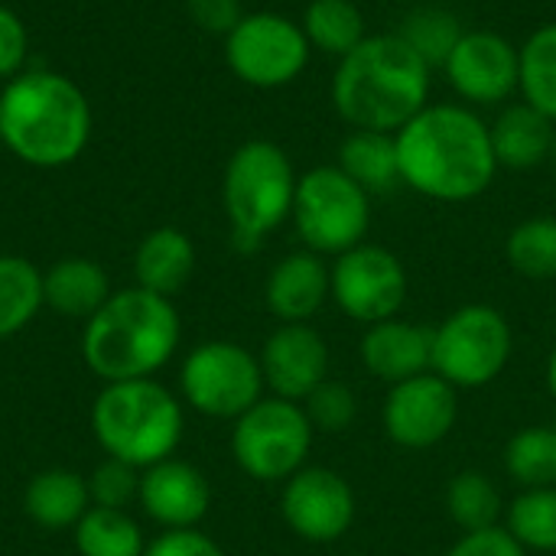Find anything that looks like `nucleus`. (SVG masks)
Here are the masks:
<instances>
[{
	"label": "nucleus",
	"mask_w": 556,
	"mask_h": 556,
	"mask_svg": "<svg viewBox=\"0 0 556 556\" xmlns=\"http://www.w3.org/2000/svg\"><path fill=\"white\" fill-rule=\"evenodd\" d=\"M303 33L326 55H349L365 39V16L355 0H313L303 13Z\"/></svg>",
	"instance_id": "obj_28"
},
{
	"label": "nucleus",
	"mask_w": 556,
	"mask_h": 556,
	"mask_svg": "<svg viewBox=\"0 0 556 556\" xmlns=\"http://www.w3.org/2000/svg\"><path fill=\"white\" fill-rule=\"evenodd\" d=\"M489 134H492V150H495L498 166L531 169V166H541L544 160H551L556 140V121H551L534 104L521 101V104H508L495 117Z\"/></svg>",
	"instance_id": "obj_20"
},
{
	"label": "nucleus",
	"mask_w": 556,
	"mask_h": 556,
	"mask_svg": "<svg viewBox=\"0 0 556 556\" xmlns=\"http://www.w3.org/2000/svg\"><path fill=\"white\" fill-rule=\"evenodd\" d=\"M137 502L150 521L163 531H186L199 528V521L212 508V485L205 472L186 459H163L140 472Z\"/></svg>",
	"instance_id": "obj_17"
},
{
	"label": "nucleus",
	"mask_w": 556,
	"mask_h": 556,
	"mask_svg": "<svg viewBox=\"0 0 556 556\" xmlns=\"http://www.w3.org/2000/svg\"><path fill=\"white\" fill-rule=\"evenodd\" d=\"M511 355L515 332L495 306L466 303L433 329V371L456 391H476L498 381Z\"/></svg>",
	"instance_id": "obj_7"
},
{
	"label": "nucleus",
	"mask_w": 556,
	"mask_h": 556,
	"mask_svg": "<svg viewBox=\"0 0 556 556\" xmlns=\"http://www.w3.org/2000/svg\"><path fill=\"white\" fill-rule=\"evenodd\" d=\"M179 391L192 410L212 420H238L264 397L267 384L254 352L228 339H212L186 355Z\"/></svg>",
	"instance_id": "obj_10"
},
{
	"label": "nucleus",
	"mask_w": 556,
	"mask_h": 556,
	"mask_svg": "<svg viewBox=\"0 0 556 556\" xmlns=\"http://www.w3.org/2000/svg\"><path fill=\"white\" fill-rule=\"evenodd\" d=\"M329 274L336 306L362 326L394 319L407 303V270L401 257L381 244L362 241L339 254Z\"/></svg>",
	"instance_id": "obj_12"
},
{
	"label": "nucleus",
	"mask_w": 556,
	"mask_h": 556,
	"mask_svg": "<svg viewBox=\"0 0 556 556\" xmlns=\"http://www.w3.org/2000/svg\"><path fill=\"white\" fill-rule=\"evenodd\" d=\"M443 72L459 98L472 104H498L521 88V49L502 33L472 29L463 33Z\"/></svg>",
	"instance_id": "obj_15"
},
{
	"label": "nucleus",
	"mask_w": 556,
	"mask_h": 556,
	"mask_svg": "<svg viewBox=\"0 0 556 556\" xmlns=\"http://www.w3.org/2000/svg\"><path fill=\"white\" fill-rule=\"evenodd\" d=\"M42 306V270L26 257L0 254V339L23 332Z\"/></svg>",
	"instance_id": "obj_26"
},
{
	"label": "nucleus",
	"mask_w": 556,
	"mask_h": 556,
	"mask_svg": "<svg viewBox=\"0 0 556 556\" xmlns=\"http://www.w3.org/2000/svg\"><path fill=\"white\" fill-rule=\"evenodd\" d=\"M189 16L208 33L228 36L241 23V0H189Z\"/></svg>",
	"instance_id": "obj_39"
},
{
	"label": "nucleus",
	"mask_w": 556,
	"mask_h": 556,
	"mask_svg": "<svg viewBox=\"0 0 556 556\" xmlns=\"http://www.w3.org/2000/svg\"><path fill=\"white\" fill-rule=\"evenodd\" d=\"M290 218L306 251L339 257L365 241L371 228V195L339 166H316L296 179Z\"/></svg>",
	"instance_id": "obj_8"
},
{
	"label": "nucleus",
	"mask_w": 556,
	"mask_h": 556,
	"mask_svg": "<svg viewBox=\"0 0 556 556\" xmlns=\"http://www.w3.org/2000/svg\"><path fill=\"white\" fill-rule=\"evenodd\" d=\"M443 556H528V551L508 534L505 525L489 531H469L463 534Z\"/></svg>",
	"instance_id": "obj_36"
},
{
	"label": "nucleus",
	"mask_w": 556,
	"mask_h": 556,
	"mask_svg": "<svg viewBox=\"0 0 556 556\" xmlns=\"http://www.w3.org/2000/svg\"><path fill=\"white\" fill-rule=\"evenodd\" d=\"M505 469L521 489L556 485V427H525L505 446Z\"/></svg>",
	"instance_id": "obj_31"
},
{
	"label": "nucleus",
	"mask_w": 556,
	"mask_h": 556,
	"mask_svg": "<svg viewBox=\"0 0 556 556\" xmlns=\"http://www.w3.org/2000/svg\"><path fill=\"white\" fill-rule=\"evenodd\" d=\"M551 163H554V169H556V140H554V153H551Z\"/></svg>",
	"instance_id": "obj_41"
},
{
	"label": "nucleus",
	"mask_w": 556,
	"mask_h": 556,
	"mask_svg": "<svg viewBox=\"0 0 556 556\" xmlns=\"http://www.w3.org/2000/svg\"><path fill=\"white\" fill-rule=\"evenodd\" d=\"M528 104L556 121V23L531 33L521 46V88Z\"/></svg>",
	"instance_id": "obj_32"
},
{
	"label": "nucleus",
	"mask_w": 556,
	"mask_h": 556,
	"mask_svg": "<svg viewBox=\"0 0 556 556\" xmlns=\"http://www.w3.org/2000/svg\"><path fill=\"white\" fill-rule=\"evenodd\" d=\"M182 404L153 378L104 384L91 404V433L98 446L134 469L169 459L182 443Z\"/></svg>",
	"instance_id": "obj_5"
},
{
	"label": "nucleus",
	"mask_w": 556,
	"mask_h": 556,
	"mask_svg": "<svg viewBox=\"0 0 556 556\" xmlns=\"http://www.w3.org/2000/svg\"><path fill=\"white\" fill-rule=\"evenodd\" d=\"M26 46H29V36H26L23 20L10 7H0V78L20 75L26 62Z\"/></svg>",
	"instance_id": "obj_38"
},
{
	"label": "nucleus",
	"mask_w": 556,
	"mask_h": 556,
	"mask_svg": "<svg viewBox=\"0 0 556 556\" xmlns=\"http://www.w3.org/2000/svg\"><path fill=\"white\" fill-rule=\"evenodd\" d=\"M91 137L85 91L59 72H23L0 94V143L23 163L59 169L81 156Z\"/></svg>",
	"instance_id": "obj_3"
},
{
	"label": "nucleus",
	"mask_w": 556,
	"mask_h": 556,
	"mask_svg": "<svg viewBox=\"0 0 556 556\" xmlns=\"http://www.w3.org/2000/svg\"><path fill=\"white\" fill-rule=\"evenodd\" d=\"M143 556H228L208 534H202L199 528H186V531H163L160 538H153L147 544Z\"/></svg>",
	"instance_id": "obj_37"
},
{
	"label": "nucleus",
	"mask_w": 556,
	"mask_h": 556,
	"mask_svg": "<svg viewBox=\"0 0 556 556\" xmlns=\"http://www.w3.org/2000/svg\"><path fill=\"white\" fill-rule=\"evenodd\" d=\"M394 140L401 182L437 202H469L498 173L489 124L463 104H427Z\"/></svg>",
	"instance_id": "obj_1"
},
{
	"label": "nucleus",
	"mask_w": 556,
	"mask_h": 556,
	"mask_svg": "<svg viewBox=\"0 0 556 556\" xmlns=\"http://www.w3.org/2000/svg\"><path fill=\"white\" fill-rule=\"evenodd\" d=\"M349 179H355L368 195L391 192L401 182L397 140L384 130H352L339 143V163Z\"/></svg>",
	"instance_id": "obj_24"
},
{
	"label": "nucleus",
	"mask_w": 556,
	"mask_h": 556,
	"mask_svg": "<svg viewBox=\"0 0 556 556\" xmlns=\"http://www.w3.org/2000/svg\"><path fill=\"white\" fill-rule=\"evenodd\" d=\"M257 362L274 397L303 404L329 378V342L309 323H280L264 339Z\"/></svg>",
	"instance_id": "obj_16"
},
{
	"label": "nucleus",
	"mask_w": 556,
	"mask_h": 556,
	"mask_svg": "<svg viewBox=\"0 0 556 556\" xmlns=\"http://www.w3.org/2000/svg\"><path fill=\"white\" fill-rule=\"evenodd\" d=\"M362 365L378 381L401 384L417 375L433 371V329L407 323L401 316L365 326L362 345H358Z\"/></svg>",
	"instance_id": "obj_18"
},
{
	"label": "nucleus",
	"mask_w": 556,
	"mask_h": 556,
	"mask_svg": "<svg viewBox=\"0 0 556 556\" xmlns=\"http://www.w3.org/2000/svg\"><path fill=\"white\" fill-rule=\"evenodd\" d=\"M231 424V456L254 482H287L306 466L316 430L303 404L270 394Z\"/></svg>",
	"instance_id": "obj_9"
},
{
	"label": "nucleus",
	"mask_w": 556,
	"mask_h": 556,
	"mask_svg": "<svg viewBox=\"0 0 556 556\" xmlns=\"http://www.w3.org/2000/svg\"><path fill=\"white\" fill-rule=\"evenodd\" d=\"M430 65L397 36H365L339 59L332 78V104L355 130L397 134L427 108Z\"/></svg>",
	"instance_id": "obj_2"
},
{
	"label": "nucleus",
	"mask_w": 556,
	"mask_h": 556,
	"mask_svg": "<svg viewBox=\"0 0 556 556\" xmlns=\"http://www.w3.org/2000/svg\"><path fill=\"white\" fill-rule=\"evenodd\" d=\"M397 36L433 68V65H446L450 52L463 39V26L456 13L443 7H417L414 13H407Z\"/></svg>",
	"instance_id": "obj_33"
},
{
	"label": "nucleus",
	"mask_w": 556,
	"mask_h": 556,
	"mask_svg": "<svg viewBox=\"0 0 556 556\" xmlns=\"http://www.w3.org/2000/svg\"><path fill=\"white\" fill-rule=\"evenodd\" d=\"M111 296L108 274L91 257H62L42 274V300L68 319H91Z\"/></svg>",
	"instance_id": "obj_23"
},
{
	"label": "nucleus",
	"mask_w": 556,
	"mask_h": 556,
	"mask_svg": "<svg viewBox=\"0 0 556 556\" xmlns=\"http://www.w3.org/2000/svg\"><path fill=\"white\" fill-rule=\"evenodd\" d=\"M182 323L169 296L143 287L117 290L85 323L81 358L104 384L153 378L179 349Z\"/></svg>",
	"instance_id": "obj_4"
},
{
	"label": "nucleus",
	"mask_w": 556,
	"mask_h": 556,
	"mask_svg": "<svg viewBox=\"0 0 556 556\" xmlns=\"http://www.w3.org/2000/svg\"><path fill=\"white\" fill-rule=\"evenodd\" d=\"M505 528L528 554H556V485L525 489L508 505Z\"/></svg>",
	"instance_id": "obj_29"
},
{
	"label": "nucleus",
	"mask_w": 556,
	"mask_h": 556,
	"mask_svg": "<svg viewBox=\"0 0 556 556\" xmlns=\"http://www.w3.org/2000/svg\"><path fill=\"white\" fill-rule=\"evenodd\" d=\"M459 420V391L437 371L391 384L381 410L384 433L394 446L420 453L440 446Z\"/></svg>",
	"instance_id": "obj_14"
},
{
	"label": "nucleus",
	"mask_w": 556,
	"mask_h": 556,
	"mask_svg": "<svg viewBox=\"0 0 556 556\" xmlns=\"http://www.w3.org/2000/svg\"><path fill=\"white\" fill-rule=\"evenodd\" d=\"M505 257L528 280H556V218L534 215L515 225L505 241Z\"/></svg>",
	"instance_id": "obj_30"
},
{
	"label": "nucleus",
	"mask_w": 556,
	"mask_h": 556,
	"mask_svg": "<svg viewBox=\"0 0 556 556\" xmlns=\"http://www.w3.org/2000/svg\"><path fill=\"white\" fill-rule=\"evenodd\" d=\"M303 410L313 424L316 433H342L355 424L358 417V397L349 384L326 378L306 401Z\"/></svg>",
	"instance_id": "obj_34"
},
{
	"label": "nucleus",
	"mask_w": 556,
	"mask_h": 556,
	"mask_svg": "<svg viewBox=\"0 0 556 556\" xmlns=\"http://www.w3.org/2000/svg\"><path fill=\"white\" fill-rule=\"evenodd\" d=\"M505 511H508V505H505L502 489L495 485L492 476H485L479 469H466V472L450 479L446 515L463 534L498 528L505 521Z\"/></svg>",
	"instance_id": "obj_25"
},
{
	"label": "nucleus",
	"mask_w": 556,
	"mask_h": 556,
	"mask_svg": "<svg viewBox=\"0 0 556 556\" xmlns=\"http://www.w3.org/2000/svg\"><path fill=\"white\" fill-rule=\"evenodd\" d=\"M88 508V479L72 469H42L23 489V511L42 531H72Z\"/></svg>",
	"instance_id": "obj_21"
},
{
	"label": "nucleus",
	"mask_w": 556,
	"mask_h": 556,
	"mask_svg": "<svg viewBox=\"0 0 556 556\" xmlns=\"http://www.w3.org/2000/svg\"><path fill=\"white\" fill-rule=\"evenodd\" d=\"M309 39L300 23L283 13H244L225 36L228 68L251 88H283L296 81L309 62Z\"/></svg>",
	"instance_id": "obj_11"
},
{
	"label": "nucleus",
	"mask_w": 556,
	"mask_h": 556,
	"mask_svg": "<svg viewBox=\"0 0 556 556\" xmlns=\"http://www.w3.org/2000/svg\"><path fill=\"white\" fill-rule=\"evenodd\" d=\"M296 173L290 156L270 140L241 143L222 179V202L238 251H254L293 215Z\"/></svg>",
	"instance_id": "obj_6"
},
{
	"label": "nucleus",
	"mask_w": 556,
	"mask_h": 556,
	"mask_svg": "<svg viewBox=\"0 0 556 556\" xmlns=\"http://www.w3.org/2000/svg\"><path fill=\"white\" fill-rule=\"evenodd\" d=\"M195 270V244L179 228H156L150 231L134 254V277L137 287L169 296L179 293Z\"/></svg>",
	"instance_id": "obj_22"
},
{
	"label": "nucleus",
	"mask_w": 556,
	"mask_h": 556,
	"mask_svg": "<svg viewBox=\"0 0 556 556\" xmlns=\"http://www.w3.org/2000/svg\"><path fill=\"white\" fill-rule=\"evenodd\" d=\"M78 556H143L147 541L140 525L121 508H88L72 528Z\"/></svg>",
	"instance_id": "obj_27"
},
{
	"label": "nucleus",
	"mask_w": 556,
	"mask_h": 556,
	"mask_svg": "<svg viewBox=\"0 0 556 556\" xmlns=\"http://www.w3.org/2000/svg\"><path fill=\"white\" fill-rule=\"evenodd\" d=\"M544 378H547V391H551V397L556 401V345H554V352H551V358H547V371H544Z\"/></svg>",
	"instance_id": "obj_40"
},
{
	"label": "nucleus",
	"mask_w": 556,
	"mask_h": 556,
	"mask_svg": "<svg viewBox=\"0 0 556 556\" xmlns=\"http://www.w3.org/2000/svg\"><path fill=\"white\" fill-rule=\"evenodd\" d=\"M355 492L345 476L326 466H303L283 482V525L306 544H336L355 525Z\"/></svg>",
	"instance_id": "obj_13"
},
{
	"label": "nucleus",
	"mask_w": 556,
	"mask_h": 556,
	"mask_svg": "<svg viewBox=\"0 0 556 556\" xmlns=\"http://www.w3.org/2000/svg\"><path fill=\"white\" fill-rule=\"evenodd\" d=\"M140 492V469L121 463V459H104L101 466H94V472L88 476V495L94 508H121L127 511V505L137 498Z\"/></svg>",
	"instance_id": "obj_35"
},
{
	"label": "nucleus",
	"mask_w": 556,
	"mask_h": 556,
	"mask_svg": "<svg viewBox=\"0 0 556 556\" xmlns=\"http://www.w3.org/2000/svg\"><path fill=\"white\" fill-rule=\"evenodd\" d=\"M332 300V274L313 251H293L274 264L264 303L280 323H309Z\"/></svg>",
	"instance_id": "obj_19"
}]
</instances>
